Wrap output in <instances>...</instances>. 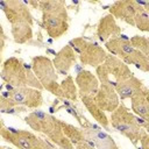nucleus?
Masks as SVG:
<instances>
[{
  "instance_id": "nucleus-1",
  "label": "nucleus",
  "mask_w": 149,
  "mask_h": 149,
  "mask_svg": "<svg viewBox=\"0 0 149 149\" xmlns=\"http://www.w3.org/2000/svg\"><path fill=\"white\" fill-rule=\"evenodd\" d=\"M42 12L41 26L47 34L54 38H61L69 30V15L65 1L63 0H43L27 2Z\"/></svg>"
},
{
  "instance_id": "nucleus-2",
  "label": "nucleus",
  "mask_w": 149,
  "mask_h": 149,
  "mask_svg": "<svg viewBox=\"0 0 149 149\" xmlns=\"http://www.w3.org/2000/svg\"><path fill=\"white\" fill-rule=\"evenodd\" d=\"M24 122L35 132L45 135L61 149H74V146L64 135L61 120L43 111H35L24 116Z\"/></svg>"
},
{
  "instance_id": "nucleus-3",
  "label": "nucleus",
  "mask_w": 149,
  "mask_h": 149,
  "mask_svg": "<svg viewBox=\"0 0 149 149\" xmlns=\"http://www.w3.org/2000/svg\"><path fill=\"white\" fill-rule=\"evenodd\" d=\"M0 77L5 83L12 85L13 87L28 86L41 91L43 90L31 68L17 57H9L2 63Z\"/></svg>"
},
{
  "instance_id": "nucleus-4",
  "label": "nucleus",
  "mask_w": 149,
  "mask_h": 149,
  "mask_svg": "<svg viewBox=\"0 0 149 149\" xmlns=\"http://www.w3.org/2000/svg\"><path fill=\"white\" fill-rule=\"evenodd\" d=\"M105 47L111 55L116 56L123 63L135 65L143 72L149 71V58L141 51L133 48L129 40L123 38L122 36L113 37L105 42Z\"/></svg>"
},
{
  "instance_id": "nucleus-5",
  "label": "nucleus",
  "mask_w": 149,
  "mask_h": 149,
  "mask_svg": "<svg viewBox=\"0 0 149 149\" xmlns=\"http://www.w3.org/2000/svg\"><path fill=\"white\" fill-rule=\"evenodd\" d=\"M108 121L109 125H112V127L120 134L126 136L133 146H137L143 128L139 125L137 116L133 114V112H130L125 104H119V106L111 113Z\"/></svg>"
},
{
  "instance_id": "nucleus-6",
  "label": "nucleus",
  "mask_w": 149,
  "mask_h": 149,
  "mask_svg": "<svg viewBox=\"0 0 149 149\" xmlns=\"http://www.w3.org/2000/svg\"><path fill=\"white\" fill-rule=\"evenodd\" d=\"M31 70L43 90H47L57 98L63 99L61 86L58 83V74L54 68L52 61L47 56H34L31 58Z\"/></svg>"
},
{
  "instance_id": "nucleus-7",
  "label": "nucleus",
  "mask_w": 149,
  "mask_h": 149,
  "mask_svg": "<svg viewBox=\"0 0 149 149\" xmlns=\"http://www.w3.org/2000/svg\"><path fill=\"white\" fill-rule=\"evenodd\" d=\"M95 76L100 84L113 85L114 83L122 81L134 76V73L128 68V65L119 59L116 56L107 54L104 63L95 68Z\"/></svg>"
},
{
  "instance_id": "nucleus-8",
  "label": "nucleus",
  "mask_w": 149,
  "mask_h": 149,
  "mask_svg": "<svg viewBox=\"0 0 149 149\" xmlns=\"http://www.w3.org/2000/svg\"><path fill=\"white\" fill-rule=\"evenodd\" d=\"M69 45L73 49L80 63L90 66H98L104 63L107 57V52L99 44L84 40L83 37L72 38Z\"/></svg>"
},
{
  "instance_id": "nucleus-9",
  "label": "nucleus",
  "mask_w": 149,
  "mask_h": 149,
  "mask_svg": "<svg viewBox=\"0 0 149 149\" xmlns=\"http://www.w3.org/2000/svg\"><path fill=\"white\" fill-rule=\"evenodd\" d=\"M0 136L17 149H47V141L28 130L3 127L0 130Z\"/></svg>"
},
{
  "instance_id": "nucleus-10",
  "label": "nucleus",
  "mask_w": 149,
  "mask_h": 149,
  "mask_svg": "<svg viewBox=\"0 0 149 149\" xmlns=\"http://www.w3.org/2000/svg\"><path fill=\"white\" fill-rule=\"evenodd\" d=\"M0 9L3 12L10 26L17 23H28L33 26L34 23V17L31 15L30 8L26 2H22L20 0L0 1Z\"/></svg>"
},
{
  "instance_id": "nucleus-11",
  "label": "nucleus",
  "mask_w": 149,
  "mask_h": 149,
  "mask_svg": "<svg viewBox=\"0 0 149 149\" xmlns=\"http://www.w3.org/2000/svg\"><path fill=\"white\" fill-rule=\"evenodd\" d=\"M8 98L16 106H23L26 108H38L43 105L42 91L34 87H14L8 92Z\"/></svg>"
},
{
  "instance_id": "nucleus-12",
  "label": "nucleus",
  "mask_w": 149,
  "mask_h": 149,
  "mask_svg": "<svg viewBox=\"0 0 149 149\" xmlns=\"http://www.w3.org/2000/svg\"><path fill=\"white\" fill-rule=\"evenodd\" d=\"M80 129L84 136V141L95 149H120L109 134L91 125L88 121L83 128L80 127Z\"/></svg>"
},
{
  "instance_id": "nucleus-13",
  "label": "nucleus",
  "mask_w": 149,
  "mask_h": 149,
  "mask_svg": "<svg viewBox=\"0 0 149 149\" xmlns=\"http://www.w3.org/2000/svg\"><path fill=\"white\" fill-rule=\"evenodd\" d=\"M146 2L135 0H119L109 6V13L114 19H119L127 24L134 26V17L136 13L143 7Z\"/></svg>"
},
{
  "instance_id": "nucleus-14",
  "label": "nucleus",
  "mask_w": 149,
  "mask_h": 149,
  "mask_svg": "<svg viewBox=\"0 0 149 149\" xmlns=\"http://www.w3.org/2000/svg\"><path fill=\"white\" fill-rule=\"evenodd\" d=\"M93 99L104 112L112 113L120 104V99L112 84H100Z\"/></svg>"
},
{
  "instance_id": "nucleus-15",
  "label": "nucleus",
  "mask_w": 149,
  "mask_h": 149,
  "mask_svg": "<svg viewBox=\"0 0 149 149\" xmlns=\"http://www.w3.org/2000/svg\"><path fill=\"white\" fill-rule=\"evenodd\" d=\"M113 86H114V90H115L119 99H121V100L132 99L133 97L141 94L142 92H144L148 88L143 84V81L140 80L135 76H132L122 81L114 83Z\"/></svg>"
},
{
  "instance_id": "nucleus-16",
  "label": "nucleus",
  "mask_w": 149,
  "mask_h": 149,
  "mask_svg": "<svg viewBox=\"0 0 149 149\" xmlns=\"http://www.w3.org/2000/svg\"><path fill=\"white\" fill-rule=\"evenodd\" d=\"M99 80L95 74L88 70H81L76 76V86L78 90V97H94L99 88Z\"/></svg>"
},
{
  "instance_id": "nucleus-17",
  "label": "nucleus",
  "mask_w": 149,
  "mask_h": 149,
  "mask_svg": "<svg viewBox=\"0 0 149 149\" xmlns=\"http://www.w3.org/2000/svg\"><path fill=\"white\" fill-rule=\"evenodd\" d=\"M76 61H77V55L73 51V49L68 44V45H64L61 50H58L55 54L52 64L57 73L68 74L71 68L74 65Z\"/></svg>"
},
{
  "instance_id": "nucleus-18",
  "label": "nucleus",
  "mask_w": 149,
  "mask_h": 149,
  "mask_svg": "<svg viewBox=\"0 0 149 149\" xmlns=\"http://www.w3.org/2000/svg\"><path fill=\"white\" fill-rule=\"evenodd\" d=\"M121 34V28L118 26L115 19L111 14H106L98 21L97 24V37L100 42H106L109 38L118 37Z\"/></svg>"
},
{
  "instance_id": "nucleus-19",
  "label": "nucleus",
  "mask_w": 149,
  "mask_h": 149,
  "mask_svg": "<svg viewBox=\"0 0 149 149\" xmlns=\"http://www.w3.org/2000/svg\"><path fill=\"white\" fill-rule=\"evenodd\" d=\"M83 105L85 106V108L87 109V112L92 115V118L105 129V130H109V121H108V116L106 115V112H104L101 108H99V106L95 104L93 97H79Z\"/></svg>"
},
{
  "instance_id": "nucleus-20",
  "label": "nucleus",
  "mask_w": 149,
  "mask_h": 149,
  "mask_svg": "<svg viewBox=\"0 0 149 149\" xmlns=\"http://www.w3.org/2000/svg\"><path fill=\"white\" fill-rule=\"evenodd\" d=\"M132 112L137 118L149 122V88L130 99Z\"/></svg>"
},
{
  "instance_id": "nucleus-21",
  "label": "nucleus",
  "mask_w": 149,
  "mask_h": 149,
  "mask_svg": "<svg viewBox=\"0 0 149 149\" xmlns=\"http://www.w3.org/2000/svg\"><path fill=\"white\" fill-rule=\"evenodd\" d=\"M13 41L17 44L28 43L33 38V26L28 23H17L10 26Z\"/></svg>"
},
{
  "instance_id": "nucleus-22",
  "label": "nucleus",
  "mask_w": 149,
  "mask_h": 149,
  "mask_svg": "<svg viewBox=\"0 0 149 149\" xmlns=\"http://www.w3.org/2000/svg\"><path fill=\"white\" fill-rule=\"evenodd\" d=\"M61 86V91H62V95L63 99L70 100V101H77L78 100V90L76 86V83L73 80V77L68 74L62 83L59 84Z\"/></svg>"
},
{
  "instance_id": "nucleus-23",
  "label": "nucleus",
  "mask_w": 149,
  "mask_h": 149,
  "mask_svg": "<svg viewBox=\"0 0 149 149\" xmlns=\"http://www.w3.org/2000/svg\"><path fill=\"white\" fill-rule=\"evenodd\" d=\"M61 126H62V129H63L64 135L68 137V140H69L73 146L77 144L78 142L84 141V136H83V134H81L80 127H74L73 125L68 123V122L62 121V120H61Z\"/></svg>"
},
{
  "instance_id": "nucleus-24",
  "label": "nucleus",
  "mask_w": 149,
  "mask_h": 149,
  "mask_svg": "<svg viewBox=\"0 0 149 149\" xmlns=\"http://www.w3.org/2000/svg\"><path fill=\"white\" fill-rule=\"evenodd\" d=\"M148 7L149 3L146 2L143 5V7L136 13L135 17H134V26L140 29L141 31L148 33L149 31V12H148Z\"/></svg>"
},
{
  "instance_id": "nucleus-25",
  "label": "nucleus",
  "mask_w": 149,
  "mask_h": 149,
  "mask_svg": "<svg viewBox=\"0 0 149 149\" xmlns=\"http://www.w3.org/2000/svg\"><path fill=\"white\" fill-rule=\"evenodd\" d=\"M129 43L132 44L133 48H135L136 50L141 51L144 56H147V57L149 56V41H148V37L135 35V36L130 37Z\"/></svg>"
},
{
  "instance_id": "nucleus-26",
  "label": "nucleus",
  "mask_w": 149,
  "mask_h": 149,
  "mask_svg": "<svg viewBox=\"0 0 149 149\" xmlns=\"http://www.w3.org/2000/svg\"><path fill=\"white\" fill-rule=\"evenodd\" d=\"M16 107H19V106H16L13 100H10L8 97H5V95L0 94V111L1 112L9 113V111H12Z\"/></svg>"
},
{
  "instance_id": "nucleus-27",
  "label": "nucleus",
  "mask_w": 149,
  "mask_h": 149,
  "mask_svg": "<svg viewBox=\"0 0 149 149\" xmlns=\"http://www.w3.org/2000/svg\"><path fill=\"white\" fill-rule=\"evenodd\" d=\"M140 148L139 149H149V135L147 130H142L141 137H140Z\"/></svg>"
},
{
  "instance_id": "nucleus-28",
  "label": "nucleus",
  "mask_w": 149,
  "mask_h": 149,
  "mask_svg": "<svg viewBox=\"0 0 149 149\" xmlns=\"http://www.w3.org/2000/svg\"><path fill=\"white\" fill-rule=\"evenodd\" d=\"M5 47H6V37H1L0 36V55L2 54Z\"/></svg>"
},
{
  "instance_id": "nucleus-29",
  "label": "nucleus",
  "mask_w": 149,
  "mask_h": 149,
  "mask_svg": "<svg viewBox=\"0 0 149 149\" xmlns=\"http://www.w3.org/2000/svg\"><path fill=\"white\" fill-rule=\"evenodd\" d=\"M0 36H1V37H6V34H5V31H3V28H2V26H1V23H0Z\"/></svg>"
},
{
  "instance_id": "nucleus-30",
  "label": "nucleus",
  "mask_w": 149,
  "mask_h": 149,
  "mask_svg": "<svg viewBox=\"0 0 149 149\" xmlns=\"http://www.w3.org/2000/svg\"><path fill=\"white\" fill-rule=\"evenodd\" d=\"M47 149H56V147H54V146H51L49 142H47Z\"/></svg>"
},
{
  "instance_id": "nucleus-31",
  "label": "nucleus",
  "mask_w": 149,
  "mask_h": 149,
  "mask_svg": "<svg viewBox=\"0 0 149 149\" xmlns=\"http://www.w3.org/2000/svg\"><path fill=\"white\" fill-rule=\"evenodd\" d=\"M3 127H6V126H5V123H3V120H2V119H0V130H1Z\"/></svg>"
},
{
  "instance_id": "nucleus-32",
  "label": "nucleus",
  "mask_w": 149,
  "mask_h": 149,
  "mask_svg": "<svg viewBox=\"0 0 149 149\" xmlns=\"http://www.w3.org/2000/svg\"><path fill=\"white\" fill-rule=\"evenodd\" d=\"M2 149H8V148H5V147H2Z\"/></svg>"
},
{
  "instance_id": "nucleus-33",
  "label": "nucleus",
  "mask_w": 149,
  "mask_h": 149,
  "mask_svg": "<svg viewBox=\"0 0 149 149\" xmlns=\"http://www.w3.org/2000/svg\"><path fill=\"white\" fill-rule=\"evenodd\" d=\"M0 149H2V146H0Z\"/></svg>"
}]
</instances>
